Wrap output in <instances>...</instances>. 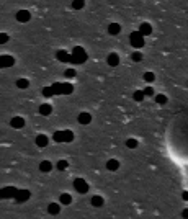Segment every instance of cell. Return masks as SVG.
Returning a JSON list of instances; mask_svg holds the SVG:
<instances>
[{
  "mask_svg": "<svg viewBox=\"0 0 188 219\" xmlns=\"http://www.w3.org/2000/svg\"><path fill=\"white\" fill-rule=\"evenodd\" d=\"M85 61H87V54H85L83 48L75 46L74 51H72V61L70 62H74V64H82V62H85Z\"/></svg>",
  "mask_w": 188,
  "mask_h": 219,
  "instance_id": "obj_1",
  "label": "cell"
},
{
  "mask_svg": "<svg viewBox=\"0 0 188 219\" xmlns=\"http://www.w3.org/2000/svg\"><path fill=\"white\" fill-rule=\"evenodd\" d=\"M53 88H54V93L56 95H69V93H72V90H74V87H72L70 84H67V82H64V84H54Z\"/></svg>",
  "mask_w": 188,
  "mask_h": 219,
  "instance_id": "obj_2",
  "label": "cell"
},
{
  "mask_svg": "<svg viewBox=\"0 0 188 219\" xmlns=\"http://www.w3.org/2000/svg\"><path fill=\"white\" fill-rule=\"evenodd\" d=\"M129 43H131V46H134V48H142V46H144V36H142L139 31H134V33H131V36H129Z\"/></svg>",
  "mask_w": 188,
  "mask_h": 219,
  "instance_id": "obj_3",
  "label": "cell"
},
{
  "mask_svg": "<svg viewBox=\"0 0 188 219\" xmlns=\"http://www.w3.org/2000/svg\"><path fill=\"white\" fill-rule=\"evenodd\" d=\"M74 188L77 190V193H87L88 191V185L83 178H77V180L74 182Z\"/></svg>",
  "mask_w": 188,
  "mask_h": 219,
  "instance_id": "obj_4",
  "label": "cell"
},
{
  "mask_svg": "<svg viewBox=\"0 0 188 219\" xmlns=\"http://www.w3.org/2000/svg\"><path fill=\"white\" fill-rule=\"evenodd\" d=\"M16 193H18V190H16L15 187H5V188H2V198H3V200L15 198Z\"/></svg>",
  "mask_w": 188,
  "mask_h": 219,
  "instance_id": "obj_5",
  "label": "cell"
},
{
  "mask_svg": "<svg viewBox=\"0 0 188 219\" xmlns=\"http://www.w3.org/2000/svg\"><path fill=\"white\" fill-rule=\"evenodd\" d=\"M15 64V59L12 56H7V54H2L0 56V66H2L3 69L5 67H12Z\"/></svg>",
  "mask_w": 188,
  "mask_h": 219,
  "instance_id": "obj_6",
  "label": "cell"
},
{
  "mask_svg": "<svg viewBox=\"0 0 188 219\" xmlns=\"http://www.w3.org/2000/svg\"><path fill=\"white\" fill-rule=\"evenodd\" d=\"M31 196V193L28 191V190H18V193H16L15 200L18 201V203H25V201H28Z\"/></svg>",
  "mask_w": 188,
  "mask_h": 219,
  "instance_id": "obj_7",
  "label": "cell"
},
{
  "mask_svg": "<svg viewBox=\"0 0 188 219\" xmlns=\"http://www.w3.org/2000/svg\"><path fill=\"white\" fill-rule=\"evenodd\" d=\"M30 18H31V15H30V11H28V10H20L18 13H16V20H18L20 23L30 21Z\"/></svg>",
  "mask_w": 188,
  "mask_h": 219,
  "instance_id": "obj_8",
  "label": "cell"
},
{
  "mask_svg": "<svg viewBox=\"0 0 188 219\" xmlns=\"http://www.w3.org/2000/svg\"><path fill=\"white\" fill-rule=\"evenodd\" d=\"M58 61H61V62H70L72 61V54H69L64 49H61V51H58Z\"/></svg>",
  "mask_w": 188,
  "mask_h": 219,
  "instance_id": "obj_9",
  "label": "cell"
},
{
  "mask_svg": "<svg viewBox=\"0 0 188 219\" xmlns=\"http://www.w3.org/2000/svg\"><path fill=\"white\" fill-rule=\"evenodd\" d=\"M10 124H12V128H15V129H21L25 126V119L21 116H15L12 121H10Z\"/></svg>",
  "mask_w": 188,
  "mask_h": 219,
  "instance_id": "obj_10",
  "label": "cell"
},
{
  "mask_svg": "<svg viewBox=\"0 0 188 219\" xmlns=\"http://www.w3.org/2000/svg\"><path fill=\"white\" fill-rule=\"evenodd\" d=\"M48 144H49V137H48L46 134H38V136H36V146L46 147Z\"/></svg>",
  "mask_w": 188,
  "mask_h": 219,
  "instance_id": "obj_11",
  "label": "cell"
},
{
  "mask_svg": "<svg viewBox=\"0 0 188 219\" xmlns=\"http://www.w3.org/2000/svg\"><path fill=\"white\" fill-rule=\"evenodd\" d=\"M39 170H41L43 174H49V172L53 170V164H51L49 160H43V162L39 164Z\"/></svg>",
  "mask_w": 188,
  "mask_h": 219,
  "instance_id": "obj_12",
  "label": "cell"
},
{
  "mask_svg": "<svg viewBox=\"0 0 188 219\" xmlns=\"http://www.w3.org/2000/svg\"><path fill=\"white\" fill-rule=\"evenodd\" d=\"M77 119H79V123H80V124H90V121H92V114H90V113H80Z\"/></svg>",
  "mask_w": 188,
  "mask_h": 219,
  "instance_id": "obj_13",
  "label": "cell"
},
{
  "mask_svg": "<svg viewBox=\"0 0 188 219\" xmlns=\"http://www.w3.org/2000/svg\"><path fill=\"white\" fill-rule=\"evenodd\" d=\"M108 64H110L111 67H116L118 64H119V56L116 54V53H111L110 56H108Z\"/></svg>",
  "mask_w": 188,
  "mask_h": 219,
  "instance_id": "obj_14",
  "label": "cell"
},
{
  "mask_svg": "<svg viewBox=\"0 0 188 219\" xmlns=\"http://www.w3.org/2000/svg\"><path fill=\"white\" fill-rule=\"evenodd\" d=\"M106 169L110 170V172H116V170L119 169V162H118L116 159H110V160L106 162Z\"/></svg>",
  "mask_w": 188,
  "mask_h": 219,
  "instance_id": "obj_15",
  "label": "cell"
},
{
  "mask_svg": "<svg viewBox=\"0 0 188 219\" xmlns=\"http://www.w3.org/2000/svg\"><path fill=\"white\" fill-rule=\"evenodd\" d=\"M53 113V106L49 105V103H44V105L39 106V114H43V116H48V114Z\"/></svg>",
  "mask_w": 188,
  "mask_h": 219,
  "instance_id": "obj_16",
  "label": "cell"
},
{
  "mask_svg": "<svg viewBox=\"0 0 188 219\" xmlns=\"http://www.w3.org/2000/svg\"><path fill=\"white\" fill-rule=\"evenodd\" d=\"M139 33L142 34V36H147V34H151L152 33V28L149 23H142V25L139 26Z\"/></svg>",
  "mask_w": 188,
  "mask_h": 219,
  "instance_id": "obj_17",
  "label": "cell"
},
{
  "mask_svg": "<svg viewBox=\"0 0 188 219\" xmlns=\"http://www.w3.org/2000/svg\"><path fill=\"white\" fill-rule=\"evenodd\" d=\"M64 139H66V132L64 131H56L53 134V141L54 142H64Z\"/></svg>",
  "mask_w": 188,
  "mask_h": 219,
  "instance_id": "obj_18",
  "label": "cell"
},
{
  "mask_svg": "<svg viewBox=\"0 0 188 219\" xmlns=\"http://www.w3.org/2000/svg\"><path fill=\"white\" fill-rule=\"evenodd\" d=\"M59 211H61V206L56 204V203H51V204L48 206V213H49V214H53V216L59 214Z\"/></svg>",
  "mask_w": 188,
  "mask_h": 219,
  "instance_id": "obj_19",
  "label": "cell"
},
{
  "mask_svg": "<svg viewBox=\"0 0 188 219\" xmlns=\"http://www.w3.org/2000/svg\"><path fill=\"white\" fill-rule=\"evenodd\" d=\"M59 201H61V204H70L72 203V196H70L69 193H62Z\"/></svg>",
  "mask_w": 188,
  "mask_h": 219,
  "instance_id": "obj_20",
  "label": "cell"
},
{
  "mask_svg": "<svg viewBox=\"0 0 188 219\" xmlns=\"http://www.w3.org/2000/svg\"><path fill=\"white\" fill-rule=\"evenodd\" d=\"M119 31H121V26H119L118 23H111V25L108 26V33L110 34H118Z\"/></svg>",
  "mask_w": 188,
  "mask_h": 219,
  "instance_id": "obj_21",
  "label": "cell"
},
{
  "mask_svg": "<svg viewBox=\"0 0 188 219\" xmlns=\"http://www.w3.org/2000/svg\"><path fill=\"white\" fill-rule=\"evenodd\" d=\"M90 203H92V206H95V208H100V206H103V198L101 196H93L92 200H90Z\"/></svg>",
  "mask_w": 188,
  "mask_h": 219,
  "instance_id": "obj_22",
  "label": "cell"
},
{
  "mask_svg": "<svg viewBox=\"0 0 188 219\" xmlns=\"http://www.w3.org/2000/svg\"><path fill=\"white\" fill-rule=\"evenodd\" d=\"M28 85H30V82H28L26 79H18L16 80V87L18 88H28Z\"/></svg>",
  "mask_w": 188,
  "mask_h": 219,
  "instance_id": "obj_23",
  "label": "cell"
},
{
  "mask_svg": "<svg viewBox=\"0 0 188 219\" xmlns=\"http://www.w3.org/2000/svg\"><path fill=\"white\" fill-rule=\"evenodd\" d=\"M144 92H142V90H136L134 92V95H133V98L136 100V101H142V100H144Z\"/></svg>",
  "mask_w": 188,
  "mask_h": 219,
  "instance_id": "obj_24",
  "label": "cell"
},
{
  "mask_svg": "<svg viewBox=\"0 0 188 219\" xmlns=\"http://www.w3.org/2000/svg\"><path fill=\"white\" fill-rule=\"evenodd\" d=\"M144 80H146V82H154V80H156V74H154V72H146L144 74Z\"/></svg>",
  "mask_w": 188,
  "mask_h": 219,
  "instance_id": "obj_25",
  "label": "cell"
},
{
  "mask_svg": "<svg viewBox=\"0 0 188 219\" xmlns=\"http://www.w3.org/2000/svg\"><path fill=\"white\" fill-rule=\"evenodd\" d=\"M43 95H44V97L56 95V93H54V88H53V87H44V88H43Z\"/></svg>",
  "mask_w": 188,
  "mask_h": 219,
  "instance_id": "obj_26",
  "label": "cell"
},
{
  "mask_svg": "<svg viewBox=\"0 0 188 219\" xmlns=\"http://www.w3.org/2000/svg\"><path fill=\"white\" fill-rule=\"evenodd\" d=\"M131 59H133L134 62H139V61H142V54L136 51V53H133V54H131Z\"/></svg>",
  "mask_w": 188,
  "mask_h": 219,
  "instance_id": "obj_27",
  "label": "cell"
},
{
  "mask_svg": "<svg viewBox=\"0 0 188 219\" xmlns=\"http://www.w3.org/2000/svg\"><path fill=\"white\" fill-rule=\"evenodd\" d=\"M64 132H66L64 142H72V141H74V132H72V131H64Z\"/></svg>",
  "mask_w": 188,
  "mask_h": 219,
  "instance_id": "obj_28",
  "label": "cell"
},
{
  "mask_svg": "<svg viewBox=\"0 0 188 219\" xmlns=\"http://www.w3.org/2000/svg\"><path fill=\"white\" fill-rule=\"evenodd\" d=\"M126 146L129 149H136V147H138V141H136V139H128L126 141Z\"/></svg>",
  "mask_w": 188,
  "mask_h": 219,
  "instance_id": "obj_29",
  "label": "cell"
},
{
  "mask_svg": "<svg viewBox=\"0 0 188 219\" xmlns=\"http://www.w3.org/2000/svg\"><path fill=\"white\" fill-rule=\"evenodd\" d=\"M156 101L160 103V105H164V103H167V97H165V95H156Z\"/></svg>",
  "mask_w": 188,
  "mask_h": 219,
  "instance_id": "obj_30",
  "label": "cell"
},
{
  "mask_svg": "<svg viewBox=\"0 0 188 219\" xmlns=\"http://www.w3.org/2000/svg\"><path fill=\"white\" fill-rule=\"evenodd\" d=\"M67 165H69V164H67V160H59V162H58V169L59 170H66Z\"/></svg>",
  "mask_w": 188,
  "mask_h": 219,
  "instance_id": "obj_31",
  "label": "cell"
},
{
  "mask_svg": "<svg viewBox=\"0 0 188 219\" xmlns=\"http://www.w3.org/2000/svg\"><path fill=\"white\" fill-rule=\"evenodd\" d=\"M83 2H80V0H79V2H72V8H75V10H80V8H83Z\"/></svg>",
  "mask_w": 188,
  "mask_h": 219,
  "instance_id": "obj_32",
  "label": "cell"
},
{
  "mask_svg": "<svg viewBox=\"0 0 188 219\" xmlns=\"http://www.w3.org/2000/svg\"><path fill=\"white\" fill-rule=\"evenodd\" d=\"M142 92H144V95H146V97H152V95H154V90H152V87H147V88H144Z\"/></svg>",
  "mask_w": 188,
  "mask_h": 219,
  "instance_id": "obj_33",
  "label": "cell"
},
{
  "mask_svg": "<svg viewBox=\"0 0 188 219\" xmlns=\"http://www.w3.org/2000/svg\"><path fill=\"white\" fill-rule=\"evenodd\" d=\"M8 41V34H5V33H0V43H7Z\"/></svg>",
  "mask_w": 188,
  "mask_h": 219,
  "instance_id": "obj_34",
  "label": "cell"
},
{
  "mask_svg": "<svg viewBox=\"0 0 188 219\" xmlns=\"http://www.w3.org/2000/svg\"><path fill=\"white\" fill-rule=\"evenodd\" d=\"M75 75V69H67L66 71V77H74Z\"/></svg>",
  "mask_w": 188,
  "mask_h": 219,
  "instance_id": "obj_35",
  "label": "cell"
},
{
  "mask_svg": "<svg viewBox=\"0 0 188 219\" xmlns=\"http://www.w3.org/2000/svg\"><path fill=\"white\" fill-rule=\"evenodd\" d=\"M182 217H183V219H188V209H183V213H182Z\"/></svg>",
  "mask_w": 188,
  "mask_h": 219,
  "instance_id": "obj_36",
  "label": "cell"
},
{
  "mask_svg": "<svg viewBox=\"0 0 188 219\" xmlns=\"http://www.w3.org/2000/svg\"><path fill=\"white\" fill-rule=\"evenodd\" d=\"M183 200L188 201V191H183Z\"/></svg>",
  "mask_w": 188,
  "mask_h": 219,
  "instance_id": "obj_37",
  "label": "cell"
}]
</instances>
